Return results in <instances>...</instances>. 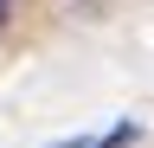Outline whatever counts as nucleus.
Returning a JSON list of instances; mask_svg holds the SVG:
<instances>
[{
  "label": "nucleus",
  "mask_w": 154,
  "mask_h": 148,
  "mask_svg": "<svg viewBox=\"0 0 154 148\" xmlns=\"http://www.w3.org/2000/svg\"><path fill=\"white\" fill-rule=\"evenodd\" d=\"M128 142H135V122H122V129H109L103 142H84V148H128Z\"/></svg>",
  "instance_id": "nucleus-1"
},
{
  "label": "nucleus",
  "mask_w": 154,
  "mask_h": 148,
  "mask_svg": "<svg viewBox=\"0 0 154 148\" xmlns=\"http://www.w3.org/2000/svg\"><path fill=\"white\" fill-rule=\"evenodd\" d=\"M7 13H13V0H0V26H7Z\"/></svg>",
  "instance_id": "nucleus-2"
},
{
  "label": "nucleus",
  "mask_w": 154,
  "mask_h": 148,
  "mask_svg": "<svg viewBox=\"0 0 154 148\" xmlns=\"http://www.w3.org/2000/svg\"><path fill=\"white\" fill-rule=\"evenodd\" d=\"M58 148H84V142H58Z\"/></svg>",
  "instance_id": "nucleus-3"
}]
</instances>
